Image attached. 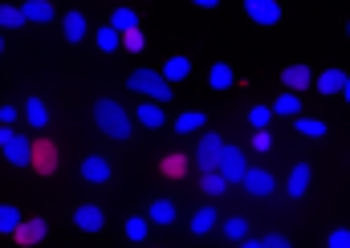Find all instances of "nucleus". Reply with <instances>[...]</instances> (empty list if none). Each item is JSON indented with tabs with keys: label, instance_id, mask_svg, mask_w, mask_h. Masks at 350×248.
<instances>
[{
	"label": "nucleus",
	"instance_id": "nucleus-1",
	"mask_svg": "<svg viewBox=\"0 0 350 248\" xmlns=\"http://www.w3.org/2000/svg\"><path fill=\"white\" fill-rule=\"evenodd\" d=\"M94 122H98V130L110 135V139H131V118H126V110H122L118 102H110V98H102V102L94 106Z\"/></svg>",
	"mask_w": 350,
	"mask_h": 248
},
{
	"label": "nucleus",
	"instance_id": "nucleus-2",
	"mask_svg": "<svg viewBox=\"0 0 350 248\" xmlns=\"http://www.w3.org/2000/svg\"><path fill=\"white\" fill-rule=\"evenodd\" d=\"M126 85H131L135 94H143L147 102H159V106L172 98V85L163 82V74H155V70H135V74L126 78Z\"/></svg>",
	"mask_w": 350,
	"mask_h": 248
},
{
	"label": "nucleus",
	"instance_id": "nucleus-3",
	"mask_svg": "<svg viewBox=\"0 0 350 248\" xmlns=\"http://www.w3.org/2000/svg\"><path fill=\"white\" fill-rule=\"evenodd\" d=\"M216 175H220L224 183H245V175H249V159H245V151H241V147H224Z\"/></svg>",
	"mask_w": 350,
	"mask_h": 248
},
{
	"label": "nucleus",
	"instance_id": "nucleus-4",
	"mask_svg": "<svg viewBox=\"0 0 350 248\" xmlns=\"http://www.w3.org/2000/svg\"><path fill=\"white\" fill-rule=\"evenodd\" d=\"M220 155H224V143H220V135H204L200 139V147H196V163H200V171L204 175H212L216 167H220Z\"/></svg>",
	"mask_w": 350,
	"mask_h": 248
},
{
	"label": "nucleus",
	"instance_id": "nucleus-5",
	"mask_svg": "<svg viewBox=\"0 0 350 248\" xmlns=\"http://www.w3.org/2000/svg\"><path fill=\"white\" fill-rule=\"evenodd\" d=\"M0 151H4V159H8L12 167H33V139L12 135V143H4Z\"/></svg>",
	"mask_w": 350,
	"mask_h": 248
},
{
	"label": "nucleus",
	"instance_id": "nucleus-6",
	"mask_svg": "<svg viewBox=\"0 0 350 248\" xmlns=\"http://www.w3.org/2000/svg\"><path fill=\"white\" fill-rule=\"evenodd\" d=\"M245 12H249L257 25H277V20H281V4H277V0H245Z\"/></svg>",
	"mask_w": 350,
	"mask_h": 248
},
{
	"label": "nucleus",
	"instance_id": "nucleus-7",
	"mask_svg": "<svg viewBox=\"0 0 350 248\" xmlns=\"http://www.w3.org/2000/svg\"><path fill=\"white\" fill-rule=\"evenodd\" d=\"M33 167H37L41 175H53V171H57V147L45 143V139H33Z\"/></svg>",
	"mask_w": 350,
	"mask_h": 248
},
{
	"label": "nucleus",
	"instance_id": "nucleus-8",
	"mask_svg": "<svg viewBox=\"0 0 350 248\" xmlns=\"http://www.w3.org/2000/svg\"><path fill=\"white\" fill-rule=\"evenodd\" d=\"M273 187H277V183H273V171L249 167V175H245V191H249V195H257V199H261V195H273Z\"/></svg>",
	"mask_w": 350,
	"mask_h": 248
},
{
	"label": "nucleus",
	"instance_id": "nucleus-9",
	"mask_svg": "<svg viewBox=\"0 0 350 248\" xmlns=\"http://www.w3.org/2000/svg\"><path fill=\"white\" fill-rule=\"evenodd\" d=\"M281 82H285V94H301L306 85L314 82V74H310V66H285Z\"/></svg>",
	"mask_w": 350,
	"mask_h": 248
},
{
	"label": "nucleus",
	"instance_id": "nucleus-10",
	"mask_svg": "<svg viewBox=\"0 0 350 248\" xmlns=\"http://www.w3.org/2000/svg\"><path fill=\"white\" fill-rule=\"evenodd\" d=\"M74 224H78L82 232H98V228L106 224V212H102L98 204H82V208L74 212Z\"/></svg>",
	"mask_w": 350,
	"mask_h": 248
},
{
	"label": "nucleus",
	"instance_id": "nucleus-11",
	"mask_svg": "<svg viewBox=\"0 0 350 248\" xmlns=\"http://www.w3.org/2000/svg\"><path fill=\"white\" fill-rule=\"evenodd\" d=\"M45 232H49L45 220H25V224L12 232V240H16V245H37V240H45Z\"/></svg>",
	"mask_w": 350,
	"mask_h": 248
},
{
	"label": "nucleus",
	"instance_id": "nucleus-12",
	"mask_svg": "<svg viewBox=\"0 0 350 248\" xmlns=\"http://www.w3.org/2000/svg\"><path fill=\"white\" fill-rule=\"evenodd\" d=\"M21 12H25V20H37V25L53 20V4L49 0H29V4H21Z\"/></svg>",
	"mask_w": 350,
	"mask_h": 248
},
{
	"label": "nucleus",
	"instance_id": "nucleus-13",
	"mask_svg": "<svg viewBox=\"0 0 350 248\" xmlns=\"http://www.w3.org/2000/svg\"><path fill=\"white\" fill-rule=\"evenodd\" d=\"M110 29H114L118 37H126V33L139 29V16H135L131 8H114V12H110Z\"/></svg>",
	"mask_w": 350,
	"mask_h": 248
},
{
	"label": "nucleus",
	"instance_id": "nucleus-14",
	"mask_svg": "<svg viewBox=\"0 0 350 248\" xmlns=\"http://www.w3.org/2000/svg\"><path fill=\"white\" fill-rule=\"evenodd\" d=\"M139 122H143L147 130H159V126L167 122V114H163L159 102H143V106H139Z\"/></svg>",
	"mask_w": 350,
	"mask_h": 248
},
{
	"label": "nucleus",
	"instance_id": "nucleus-15",
	"mask_svg": "<svg viewBox=\"0 0 350 248\" xmlns=\"http://www.w3.org/2000/svg\"><path fill=\"white\" fill-rule=\"evenodd\" d=\"M306 187H310V167L297 163L293 171H289V183H285V191H289L293 199H301V195H306Z\"/></svg>",
	"mask_w": 350,
	"mask_h": 248
},
{
	"label": "nucleus",
	"instance_id": "nucleus-16",
	"mask_svg": "<svg viewBox=\"0 0 350 248\" xmlns=\"http://www.w3.org/2000/svg\"><path fill=\"white\" fill-rule=\"evenodd\" d=\"M314 85H318V94H342L347 74H342V70H326V74H318V78H314Z\"/></svg>",
	"mask_w": 350,
	"mask_h": 248
},
{
	"label": "nucleus",
	"instance_id": "nucleus-17",
	"mask_svg": "<svg viewBox=\"0 0 350 248\" xmlns=\"http://www.w3.org/2000/svg\"><path fill=\"white\" fill-rule=\"evenodd\" d=\"M82 175H86L90 183H106V179H110V163H106L102 155H90L86 163H82Z\"/></svg>",
	"mask_w": 350,
	"mask_h": 248
},
{
	"label": "nucleus",
	"instance_id": "nucleus-18",
	"mask_svg": "<svg viewBox=\"0 0 350 248\" xmlns=\"http://www.w3.org/2000/svg\"><path fill=\"white\" fill-rule=\"evenodd\" d=\"M191 74V61L187 57H167V66H163V82L172 85V82H183Z\"/></svg>",
	"mask_w": 350,
	"mask_h": 248
},
{
	"label": "nucleus",
	"instance_id": "nucleus-19",
	"mask_svg": "<svg viewBox=\"0 0 350 248\" xmlns=\"http://www.w3.org/2000/svg\"><path fill=\"white\" fill-rule=\"evenodd\" d=\"M62 29H66V41L78 45V41L86 37V16H82V12H66V25H62Z\"/></svg>",
	"mask_w": 350,
	"mask_h": 248
},
{
	"label": "nucleus",
	"instance_id": "nucleus-20",
	"mask_svg": "<svg viewBox=\"0 0 350 248\" xmlns=\"http://www.w3.org/2000/svg\"><path fill=\"white\" fill-rule=\"evenodd\" d=\"M273 114H285V118H301V98L297 94H281L273 102Z\"/></svg>",
	"mask_w": 350,
	"mask_h": 248
},
{
	"label": "nucleus",
	"instance_id": "nucleus-21",
	"mask_svg": "<svg viewBox=\"0 0 350 248\" xmlns=\"http://www.w3.org/2000/svg\"><path fill=\"white\" fill-rule=\"evenodd\" d=\"M25 118H29L37 130H45V122H49V110H45V102H41V98H29V102H25Z\"/></svg>",
	"mask_w": 350,
	"mask_h": 248
},
{
	"label": "nucleus",
	"instance_id": "nucleus-22",
	"mask_svg": "<svg viewBox=\"0 0 350 248\" xmlns=\"http://www.w3.org/2000/svg\"><path fill=\"white\" fill-rule=\"evenodd\" d=\"M293 130H297L301 139H322V135H326V122H322V118H293Z\"/></svg>",
	"mask_w": 350,
	"mask_h": 248
},
{
	"label": "nucleus",
	"instance_id": "nucleus-23",
	"mask_svg": "<svg viewBox=\"0 0 350 248\" xmlns=\"http://www.w3.org/2000/svg\"><path fill=\"white\" fill-rule=\"evenodd\" d=\"M200 126H204V110H187V114L175 118V135H191V130H200Z\"/></svg>",
	"mask_w": 350,
	"mask_h": 248
},
{
	"label": "nucleus",
	"instance_id": "nucleus-24",
	"mask_svg": "<svg viewBox=\"0 0 350 248\" xmlns=\"http://www.w3.org/2000/svg\"><path fill=\"white\" fill-rule=\"evenodd\" d=\"M212 228H216V208H200V212L191 216V232L204 236V232H212Z\"/></svg>",
	"mask_w": 350,
	"mask_h": 248
},
{
	"label": "nucleus",
	"instance_id": "nucleus-25",
	"mask_svg": "<svg viewBox=\"0 0 350 248\" xmlns=\"http://www.w3.org/2000/svg\"><path fill=\"white\" fill-rule=\"evenodd\" d=\"M21 224H25V216H21L12 204H0V232H8V236H12Z\"/></svg>",
	"mask_w": 350,
	"mask_h": 248
},
{
	"label": "nucleus",
	"instance_id": "nucleus-26",
	"mask_svg": "<svg viewBox=\"0 0 350 248\" xmlns=\"http://www.w3.org/2000/svg\"><path fill=\"white\" fill-rule=\"evenodd\" d=\"M208 82H212V89H228L237 78H232V70H228L224 61H216V66H212V74H208Z\"/></svg>",
	"mask_w": 350,
	"mask_h": 248
},
{
	"label": "nucleus",
	"instance_id": "nucleus-27",
	"mask_svg": "<svg viewBox=\"0 0 350 248\" xmlns=\"http://www.w3.org/2000/svg\"><path fill=\"white\" fill-rule=\"evenodd\" d=\"M151 220L155 224H175V204L172 199H155L151 204Z\"/></svg>",
	"mask_w": 350,
	"mask_h": 248
},
{
	"label": "nucleus",
	"instance_id": "nucleus-28",
	"mask_svg": "<svg viewBox=\"0 0 350 248\" xmlns=\"http://www.w3.org/2000/svg\"><path fill=\"white\" fill-rule=\"evenodd\" d=\"M98 49H106V53H114V49H122V37L110 29V25H102L98 29Z\"/></svg>",
	"mask_w": 350,
	"mask_h": 248
},
{
	"label": "nucleus",
	"instance_id": "nucleus-29",
	"mask_svg": "<svg viewBox=\"0 0 350 248\" xmlns=\"http://www.w3.org/2000/svg\"><path fill=\"white\" fill-rule=\"evenodd\" d=\"M21 25H25V12L12 4H0V29H21Z\"/></svg>",
	"mask_w": 350,
	"mask_h": 248
},
{
	"label": "nucleus",
	"instance_id": "nucleus-30",
	"mask_svg": "<svg viewBox=\"0 0 350 248\" xmlns=\"http://www.w3.org/2000/svg\"><path fill=\"white\" fill-rule=\"evenodd\" d=\"M224 236H228V240H245V236H249V224H245L241 216H232V220H224Z\"/></svg>",
	"mask_w": 350,
	"mask_h": 248
},
{
	"label": "nucleus",
	"instance_id": "nucleus-31",
	"mask_svg": "<svg viewBox=\"0 0 350 248\" xmlns=\"http://www.w3.org/2000/svg\"><path fill=\"white\" fill-rule=\"evenodd\" d=\"M269 118H273V106H253V110H249V126H253V130H265Z\"/></svg>",
	"mask_w": 350,
	"mask_h": 248
},
{
	"label": "nucleus",
	"instance_id": "nucleus-32",
	"mask_svg": "<svg viewBox=\"0 0 350 248\" xmlns=\"http://www.w3.org/2000/svg\"><path fill=\"white\" fill-rule=\"evenodd\" d=\"M183 171H187V159H183V155H167V159H163V175H172V179H179Z\"/></svg>",
	"mask_w": 350,
	"mask_h": 248
},
{
	"label": "nucleus",
	"instance_id": "nucleus-33",
	"mask_svg": "<svg viewBox=\"0 0 350 248\" xmlns=\"http://www.w3.org/2000/svg\"><path fill=\"white\" fill-rule=\"evenodd\" d=\"M122 49H135V53H143V49H147V37H143V29L126 33V37H122Z\"/></svg>",
	"mask_w": 350,
	"mask_h": 248
},
{
	"label": "nucleus",
	"instance_id": "nucleus-34",
	"mask_svg": "<svg viewBox=\"0 0 350 248\" xmlns=\"http://www.w3.org/2000/svg\"><path fill=\"white\" fill-rule=\"evenodd\" d=\"M126 236H131V240H147V220L131 216V220H126Z\"/></svg>",
	"mask_w": 350,
	"mask_h": 248
},
{
	"label": "nucleus",
	"instance_id": "nucleus-35",
	"mask_svg": "<svg viewBox=\"0 0 350 248\" xmlns=\"http://www.w3.org/2000/svg\"><path fill=\"white\" fill-rule=\"evenodd\" d=\"M224 187H228V183H224V179H220L216 171H212V175H204V191H208V195H220Z\"/></svg>",
	"mask_w": 350,
	"mask_h": 248
},
{
	"label": "nucleus",
	"instance_id": "nucleus-36",
	"mask_svg": "<svg viewBox=\"0 0 350 248\" xmlns=\"http://www.w3.org/2000/svg\"><path fill=\"white\" fill-rule=\"evenodd\" d=\"M330 248H350V232H347V228L330 232Z\"/></svg>",
	"mask_w": 350,
	"mask_h": 248
},
{
	"label": "nucleus",
	"instance_id": "nucleus-37",
	"mask_svg": "<svg viewBox=\"0 0 350 248\" xmlns=\"http://www.w3.org/2000/svg\"><path fill=\"white\" fill-rule=\"evenodd\" d=\"M253 147H257V151H269V147H273V139H269V130H257V135H253Z\"/></svg>",
	"mask_w": 350,
	"mask_h": 248
},
{
	"label": "nucleus",
	"instance_id": "nucleus-38",
	"mask_svg": "<svg viewBox=\"0 0 350 248\" xmlns=\"http://www.w3.org/2000/svg\"><path fill=\"white\" fill-rule=\"evenodd\" d=\"M16 114H21V110H12V106H0V126H12V122H16Z\"/></svg>",
	"mask_w": 350,
	"mask_h": 248
},
{
	"label": "nucleus",
	"instance_id": "nucleus-39",
	"mask_svg": "<svg viewBox=\"0 0 350 248\" xmlns=\"http://www.w3.org/2000/svg\"><path fill=\"white\" fill-rule=\"evenodd\" d=\"M265 248H293L285 236H265Z\"/></svg>",
	"mask_w": 350,
	"mask_h": 248
},
{
	"label": "nucleus",
	"instance_id": "nucleus-40",
	"mask_svg": "<svg viewBox=\"0 0 350 248\" xmlns=\"http://www.w3.org/2000/svg\"><path fill=\"white\" fill-rule=\"evenodd\" d=\"M12 135H16L12 126H0V147H4V143H12Z\"/></svg>",
	"mask_w": 350,
	"mask_h": 248
},
{
	"label": "nucleus",
	"instance_id": "nucleus-41",
	"mask_svg": "<svg viewBox=\"0 0 350 248\" xmlns=\"http://www.w3.org/2000/svg\"><path fill=\"white\" fill-rule=\"evenodd\" d=\"M241 248H265V240H241Z\"/></svg>",
	"mask_w": 350,
	"mask_h": 248
},
{
	"label": "nucleus",
	"instance_id": "nucleus-42",
	"mask_svg": "<svg viewBox=\"0 0 350 248\" xmlns=\"http://www.w3.org/2000/svg\"><path fill=\"white\" fill-rule=\"evenodd\" d=\"M342 98L350 102V74H347V85H342Z\"/></svg>",
	"mask_w": 350,
	"mask_h": 248
},
{
	"label": "nucleus",
	"instance_id": "nucleus-43",
	"mask_svg": "<svg viewBox=\"0 0 350 248\" xmlns=\"http://www.w3.org/2000/svg\"><path fill=\"white\" fill-rule=\"evenodd\" d=\"M0 53H4V37H0Z\"/></svg>",
	"mask_w": 350,
	"mask_h": 248
},
{
	"label": "nucleus",
	"instance_id": "nucleus-44",
	"mask_svg": "<svg viewBox=\"0 0 350 248\" xmlns=\"http://www.w3.org/2000/svg\"><path fill=\"white\" fill-rule=\"evenodd\" d=\"M347 33H350V25H347Z\"/></svg>",
	"mask_w": 350,
	"mask_h": 248
}]
</instances>
